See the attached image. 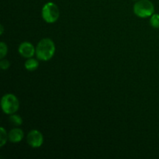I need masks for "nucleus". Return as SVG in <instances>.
<instances>
[{"label": "nucleus", "instance_id": "obj_1", "mask_svg": "<svg viewBox=\"0 0 159 159\" xmlns=\"http://www.w3.org/2000/svg\"><path fill=\"white\" fill-rule=\"evenodd\" d=\"M55 50V44L51 39L43 38L37 43L36 56L38 60L48 61L54 57Z\"/></svg>", "mask_w": 159, "mask_h": 159}, {"label": "nucleus", "instance_id": "obj_2", "mask_svg": "<svg viewBox=\"0 0 159 159\" xmlns=\"http://www.w3.org/2000/svg\"><path fill=\"white\" fill-rule=\"evenodd\" d=\"M134 12L140 18H148L155 13V6L150 0H138L134 6Z\"/></svg>", "mask_w": 159, "mask_h": 159}, {"label": "nucleus", "instance_id": "obj_3", "mask_svg": "<svg viewBox=\"0 0 159 159\" xmlns=\"http://www.w3.org/2000/svg\"><path fill=\"white\" fill-rule=\"evenodd\" d=\"M1 107L2 110L6 114L11 115L18 111L20 108V102L15 95L7 93L2 98Z\"/></svg>", "mask_w": 159, "mask_h": 159}, {"label": "nucleus", "instance_id": "obj_4", "mask_svg": "<svg viewBox=\"0 0 159 159\" xmlns=\"http://www.w3.org/2000/svg\"><path fill=\"white\" fill-rule=\"evenodd\" d=\"M41 15L42 18L46 23H54L58 20L60 12L55 3L49 2H47L42 8Z\"/></svg>", "mask_w": 159, "mask_h": 159}, {"label": "nucleus", "instance_id": "obj_5", "mask_svg": "<svg viewBox=\"0 0 159 159\" xmlns=\"http://www.w3.org/2000/svg\"><path fill=\"white\" fill-rule=\"evenodd\" d=\"M28 144L33 148H38L41 147L43 143V136L40 131L32 130L28 133L26 137Z\"/></svg>", "mask_w": 159, "mask_h": 159}, {"label": "nucleus", "instance_id": "obj_6", "mask_svg": "<svg viewBox=\"0 0 159 159\" xmlns=\"http://www.w3.org/2000/svg\"><path fill=\"white\" fill-rule=\"evenodd\" d=\"M18 51L20 55L26 58H30L36 54V48L28 41H24L19 46Z\"/></svg>", "mask_w": 159, "mask_h": 159}, {"label": "nucleus", "instance_id": "obj_7", "mask_svg": "<svg viewBox=\"0 0 159 159\" xmlns=\"http://www.w3.org/2000/svg\"><path fill=\"white\" fill-rule=\"evenodd\" d=\"M8 136L11 143H19L23 139L24 133L20 128H13L9 132Z\"/></svg>", "mask_w": 159, "mask_h": 159}, {"label": "nucleus", "instance_id": "obj_8", "mask_svg": "<svg viewBox=\"0 0 159 159\" xmlns=\"http://www.w3.org/2000/svg\"><path fill=\"white\" fill-rule=\"evenodd\" d=\"M25 68H26L27 71H34L36 69H37L39 66V62L38 61L36 60L34 58H28V60L26 61L24 64Z\"/></svg>", "mask_w": 159, "mask_h": 159}, {"label": "nucleus", "instance_id": "obj_9", "mask_svg": "<svg viewBox=\"0 0 159 159\" xmlns=\"http://www.w3.org/2000/svg\"><path fill=\"white\" fill-rule=\"evenodd\" d=\"M9 122L15 126H20L23 124V119L21 118V116H19L17 114H11L9 116Z\"/></svg>", "mask_w": 159, "mask_h": 159}, {"label": "nucleus", "instance_id": "obj_10", "mask_svg": "<svg viewBox=\"0 0 159 159\" xmlns=\"http://www.w3.org/2000/svg\"><path fill=\"white\" fill-rule=\"evenodd\" d=\"M7 139H9V136L3 127H1L0 128V147H3L7 142Z\"/></svg>", "mask_w": 159, "mask_h": 159}, {"label": "nucleus", "instance_id": "obj_11", "mask_svg": "<svg viewBox=\"0 0 159 159\" xmlns=\"http://www.w3.org/2000/svg\"><path fill=\"white\" fill-rule=\"evenodd\" d=\"M150 24L155 29L159 28V14L154 13L150 18Z\"/></svg>", "mask_w": 159, "mask_h": 159}, {"label": "nucleus", "instance_id": "obj_12", "mask_svg": "<svg viewBox=\"0 0 159 159\" xmlns=\"http://www.w3.org/2000/svg\"><path fill=\"white\" fill-rule=\"evenodd\" d=\"M8 53V47L7 44L4 42L0 43V58H4Z\"/></svg>", "mask_w": 159, "mask_h": 159}, {"label": "nucleus", "instance_id": "obj_13", "mask_svg": "<svg viewBox=\"0 0 159 159\" xmlns=\"http://www.w3.org/2000/svg\"><path fill=\"white\" fill-rule=\"evenodd\" d=\"M10 66V62L7 60V59H1V61H0V68L2 70H6L9 68Z\"/></svg>", "mask_w": 159, "mask_h": 159}, {"label": "nucleus", "instance_id": "obj_14", "mask_svg": "<svg viewBox=\"0 0 159 159\" xmlns=\"http://www.w3.org/2000/svg\"><path fill=\"white\" fill-rule=\"evenodd\" d=\"M1 32H0V34H1V35H2L3 34V32H4V27H3V26L2 25H1Z\"/></svg>", "mask_w": 159, "mask_h": 159}, {"label": "nucleus", "instance_id": "obj_15", "mask_svg": "<svg viewBox=\"0 0 159 159\" xmlns=\"http://www.w3.org/2000/svg\"><path fill=\"white\" fill-rule=\"evenodd\" d=\"M135 1H138V0H135Z\"/></svg>", "mask_w": 159, "mask_h": 159}]
</instances>
